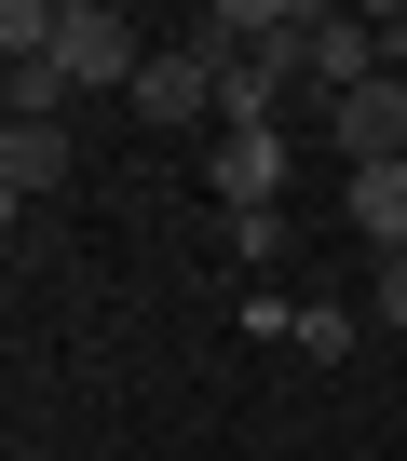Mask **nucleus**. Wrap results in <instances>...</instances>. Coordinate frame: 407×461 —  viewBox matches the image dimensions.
I'll return each instance as SVG.
<instances>
[{
  "label": "nucleus",
  "mask_w": 407,
  "mask_h": 461,
  "mask_svg": "<svg viewBox=\"0 0 407 461\" xmlns=\"http://www.w3.org/2000/svg\"><path fill=\"white\" fill-rule=\"evenodd\" d=\"M55 68H68V95H82V82H136L149 55H136V28L109 14V0H68V14H55Z\"/></svg>",
  "instance_id": "nucleus-1"
},
{
  "label": "nucleus",
  "mask_w": 407,
  "mask_h": 461,
  "mask_svg": "<svg viewBox=\"0 0 407 461\" xmlns=\"http://www.w3.org/2000/svg\"><path fill=\"white\" fill-rule=\"evenodd\" d=\"M136 109L149 122H204V109H218V41H163L136 68Z\"/></svg>",
  "instance_id": "nucleus-2"
},
{
  "label": "nucleus",
  "mask_w": 407,
  "mask_h": 461,
  "mask_svg": "<svg viewBox=\"0 0 407 461\" xmlns=\"http://www.w3.org/2000/svg\"><path fill=\"white\" fill-rule=\"evenodd\" d=\"M204 176H218L231 217H272V190H285V136H218V149H204Z\"/></svg>",
  "instance_id": "nucleus-3"
},
{
  "label": "nucleus",
  "mask_w": 407,
  "mask_h": 461,
  "mask_svg": "<svg viewBox=\"0 0 407 461\" xmlns=\"http://www.w3.org/2000/svg\"><path fill=\"white\" fill-rule=\"evenodd\" d=\"M285 55H218V136H272V109H285Z\"/></svg>",
  "instance_id": "nucleus-4"
},
{
  "label": "nucleus",
  "mask_w": 407,
  "mask_h": 461,
  "mask_svg": "<svg viewBox=\"0 0 407 461\" xmlns=\"http://www.w3.org/2000/svg\"><path fill=\"white\" fill-rule=\"evenodd\" d=\"M339 149H353V163H407V82H393V68L339 95Z\"/></svg>",
  "instance_id": "nucleus-5"
},
{
  "label": "nucleus",
  "mask_w": 407,
  "mask_h": 461,
  "mask_svg": "<svg viewBox=\"0 0 407 461\" xmlns=\"http://www.w3.org/2000/svg\"><path fill=\"white\" fill-rule=\"evenodd\" d=\"M55 176H68V122H0V203L28 217Z\"/></svg>",
  "instance_id": "nucleus-6"
},
{
  "label": "nucleus",
  "mask_w": 407,
  "mask_h": 461,
  "mask_svg": "<svg viewBox=\"0 0 407 461\" xmlns=\"http://www.w3.org/2000/svg\"><path fill=\"white\" fill-rule=\"evenodd\" d=\"M353 245L407 258V163H353Z\"/></svg>",
  "instance_id": "nucleus-7"
},
{
  "label": "nucleus",
  "mask_w": 407,
  "mask_h": 461,
  "mask_svg": "<svg viewBox=\"0 0 407 461\" xmlns=\"http://www.w3.org/2000/svg\"><path fill=\"white\" fill-rule=\"evenodd\" d=\"M68 109V68L55 55H14V68H0V122H55Z\"/></svg>",
  "instance_id": "nucleus-8"
},
{
  "label": "nucleus",
  "mask_w": 407,
  "mask_h": 461,
  "mask_svg": "<svg viewBox=\"0 0 407 461\" xmlns=\"http://www.w3.org/2000/svg\"><path fill=\"white\" fill-rule=\"evenodd\" d=\"M299 68H326V82H339V95H353V82H380V55H366V14H326V28H312V55H299Z\"/></svg>",
  "instance_id": "nucleus-9"
},
{
  "label": "nucleus",
  "mask_w": 407,
  "mask_h": 461,
  "mask_svg": "<svg viewBox=\"0 0 407 461\" xmlns=\"http://www.w3.org/2000/svg\"><path fill=\"white\" fill-rule=\"evenodd\" d=\"M55 14H68V0H0V68H14V55H55Z\"/></svg>",
  "instance_id": "nucleus-10"
},
{
  "label": "nucleus",
  "mask_w": 407,
  "mask_h": 461,
  "mask_svg": "<svg viewBox=\"0 0 407 461\" xmlns=\"http://www.w3.org/2000/svg\"><path fill=\"white\" fill-rule=\"evenodd\" d=\"M299 353H353V312L339 299H299Z\"/></svg>",
  "instance_id": "nucleus-11"
},
{
  "label": "nucleus",
  "mask_w": 407,
  "mask_h": 461,
  "mask_svg": "<svg viewBox=\"0 0 407 461\" xmlns=\"http://www.w3.org/2000/svg\"><path fill=\"white\" fill-rule=\"evenodd\" d=\"M366 55H380V68L407 55V0H380V14H366Z\"/></svg>",
  "instance_id": "nucleus-12"
},
{
  "label": "nucleus",
  "mask_w": 407,
  "mask_h": 461,
  "mask_svg": "<svg viewBox=\"0 0 407 461\" xmlns=\"http://www.w3.org/2000/svg\"><path fill=\"white\" fill-rule=\"evenodd\" d=\"M380 326L407 339V258H380Z\"/></svg>",
  "instance_id": "nucleus-13"
}]
</instances>
